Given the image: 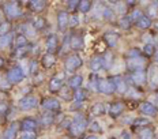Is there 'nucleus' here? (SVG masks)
Returning a JSON list of instances; mask_svg holds the SVG:
<instances>
[{"instance_id": "obj_36", "label": "nucleus", "mask_w": 158, "mask_h": 139, "mask_svg": "<svg viewBox=\"0 0 158 139\" xmlns=\"http://www.w3.org/2000/svg\"><path fill=\"white\" fill-rule=\"evenodd\" d=\"M10 30V23L8 22H3L0 25V36H6Z\"/></svg>"}, {"instance_id": "obj_40", "label": "nucleus", "mask_w": 158, "mask_h": 139, "mask_svg": "<svg viewBox=\"0 0 158 139\" xmlns=\"http://www.w3.org/2000/svg\"><path fill=\"white\" fill-rule=\"evenodd\" d=\"M132 123L135 125H147V124H149V121H147L146 119H135Z\"/></svg>"}, {"instance_id": "obj_46", "label": "nucleus", "mask_w": 158, "mask_h": 139, "mask_svg": "<svg viewBox=\"0 0 158 139\" xmlns=\"http://www.w3.org/2000/svg\"><path fill=\"white\" fill-rule=\"evenodd\" d=\"M91 130H95V131H101V127H98L97 121H94V123L91 124Z\"/></svg>"}, {"instance_id": "obj_50", "label": "nucleus", "mask_w": 158, "mask_h": 139, "mask_svg": "<svg viewBox=\"0 0 158 139\" xmlns=\"http://www.w3.org/2000/svg\"><path fill=\"white\" fill-rule=\"evenodd\" d=\"M87 139H95V138H94V137H91V138H87Z\"/></svg>"}, {"instance_id": "obj_32", "label": "nucleus", "mask_w": 158, "mask_h": 139, "mask_svg": "<svg viewBox=\"0 0 158 139\" xmlns=\"http://www.w3.org/2000/svg\"><path fill=\"white\" fill-rule=\"evenodd\" d=\"M85 98H86V95H85V91L81 90V89H78V90H75L74 93V100L77 102H83Z\"/></svg>"}, {"instance_id": "obj_3", "label": "nucleus", "mask_w": 158, "mask_h": 139, "mask_svg": "<svg viewBox=\"0 0 158 139\" xmlns=\"http://www.w3.org/2000/svg\"><path fill=\"white\" fill-rule=\"evenodd\" d=\"M127 65H128V68L132 70L134 72H136V71H143L144 59L142 57V56H138V57H128Z\"/></svg>"}, {"instance_id": "obj_9", "label": "nucleus", "mask_w": 158, "mask_h": 139, "mask_svg": "<svg viewBox=\"0 0 158 139\" xmlns=\"http://www.w3.org/2000/svg\"><path fill=\"white\" fill-rule=\"evenodd\" d=\"M63 75H59V77H53L49 82V90L52 93H56L61 89V85H63V79H61Z\"/></svg>"}, {"instance_id": "obj_4", "label": "nucleus", "mask_w": 158, "mask_h": 139, "mask_svg": "<svg viewBox=\"0 0 158 139\" xmlns=\"http://www.w3.org/2000/svg\"><path fill=\"white\" fill-rule=\"evenodd\" d=\"M114 90H116V87H114L112 81H109V79H98V91L109 95Z\"/></svg>"}, {"instance_id": "obj_30", "label": "nucleus", "mask_w": 158, "mask_h": 139, "mask_svg": "<svg viewBox=\"0 0 158 139\" xmlns=\"http://www.w3.org/2000/svg\"><path fill=\"white\" fill-rule=\"evenodd\" d=\"M150 79H151V83L153 85H158V70L156 67H151L150 68Z\"/></svg>"}, {"instance_id": "obj_37", "label": "nucleus", "mask_w": 158, "mask_h": 139, "mask_svg": "<svg viewBox=\"0 0 158 139\" xmlns=\"http://www.w3.org/2000/svg\"><path fill=\"white\" fill-rule=\"evenodd\" d=\"M142 18V12L139 11V10H135V11L131 14V18H130V21H139V19Z\"/></svg>"}, {"instance_id": "obj_34", "label": "nucleus", "mask_w": 158, "mask_h": 139, "mask_svg": "<svg viewBox=\"0 0 158 139\" xmlns=\"http://www.w3.org/2000/svg\"><path fill=\"white\" fill-rule=\"evenodd\" d=\"M23 30H25V36H29V37H34V30H35V29L33 27V25H25Z\"/></svg>"}, {"instance_id": "obj_16", "label": "nucleus", "mask_w": 158, "mask_h": 139, "mask_svg": "<svg viewBox=\"0 0 158 139\" xmlns=\"http://www.w3.org/2000/svg\"><path fill=\"white\" fill-rule=\"evenodd\" d=\"M22 128H23V131H33L35 127H37V123H35V120H33V119H23L22 120Z\"/></svg>"}, {"instance_id": "obj_25", "label": "nucleus", "mask_w": 158, "mask_h": 139, "mask_svg": "<svg viewBox=\"0 0 158 139\" xmlns=\"http://www.w3.org/2000/svg\"><path fill=\"white\" fill-rule=\"evenodd\" d=\"M26 44H27V38H26V36L25 34H21V36H18L15 40V45H16V48H19V49H23Z\"/></svg>"}, {"instance_id": "obj_8", "label": "nucleus", "mask_w": 158, "mask_h": 139, "mask_svg": "<svg viewBox=\"0 0 158 139\" xmlns=\"http://www.w3.org/2000/svg\"><path fill=\"white\" fill-rule=\"evenodd\" d=\"M106 63H105L104 57H94L93 60L90 61V70L93 72H97V71H101L102 68H105Z\"/></svg>"}, {"instance_id": "obj_1", "label": "nucleus", "mask_w": 158, "mask_h": 139, "mask_svg": "<svg viewBox=\"0 0 158 139\" xmlns=\"http://www.w3.org/2000/svg\"><path fill=\"white\" fill-rule=\"evenodd\" d=\"M87 128V120L83 117L82 115H77L75 119L71 121L70 125V131L74 137H79L85 132V130Z\"/></svg>"}, {"instance_id": "obj_47", "label": "nucleus", "mask_w": 158, "mask_h": 139, "mask_svg": "<svg viewBox=\"0 0 158 139\" xmlns=\"http://www.w3.org/2000/svg\"><path fill=\"white\" fill-rule=\"evenodd\" d=\"M3 63H4V60H3V57H0V65H3Z\"/></svg>"}, {"instance_id": "obj_29", "label": "nucleus", "mask_w": 158, "mask_h": 139, "mask_svg": "<svg viewBox=\"0 0 158 139\" xmlns=\"http://www.w3.org/2000/svg\"><path fill=\"white\" fill-rule=\"evenodd\" d=\"M105 40H106V42L109 44V46H114L117 44V36L114 34V33H108V34L105 36Z\"/></svg>"}, {"instance_id": "obj_11", "label": "nucleus", "mask_w": 158, "mask_h": 139, "mask_svg": "<svg viewBox=\"0 0 158 139\" xmlns=\"http://www.w3.org/2000/svg\"><path fill=\"white\" fill-rule=\"evenodd\" d=\"M42 108L47 109V111H57L60 108V102L55 98H49V100H45L42 102Z\"/></svg>"}, {"instance_id": "obj_48", "label": "nucleus", "mask_w": 158, "mask_h": 139, "mask_svg": "<svg viewBox=\"0 0 158 139\" xmlns=\"http://www.w3.org/2000/svg\"><path fill=\"white\" fill-rule=\"evenodd\" d=\"M156 60H157V61H158V51H157V52H156Z\"/></svg>"}, {"instance_id": "obj_7", "label": "nucleus", "mask_w": 158, "mask_h": 139, "mask_svg": "<svg viewBox=\"0 0 158 139\" xmlns=\"http://www.w3.org/2000/svg\"><path fill=\"white\" fill-rule=\"evenodd\" d=\"M4 11L10 18H16V16L21 15V8H19V6L16 2L7 3V4L4 6Z\"/></svg>"}, {"instance_id": "obj_49", "label": "nucleus", "mask_w": 158, "mask_h": 139, "mask_svg": "<svg viewBox=\"0 0 158 139\" xmlns=\"http://www.w3.org/2000/svg\"><path fill=\"white\" fill-rule=\"evenodd\" d=\"M156 29H158V22H156Z\"/></svg>"}, {"instance_id": "obj_21", "label": "nucleus", "mask_w": 158, "mask_h": 139, "mask_svg": "<svg viewBox=\"0 0 158 139\" xmlns=\"http://www.w3.org/2000/svg\"><path fill=\"white\" fill-rule=\"evenodd\" d=\"M139 139H154V131L151 128H143L139 132Z\"/></svg>"}, {"instance_id": "obj_14", "label": "nucleus", "mask_w": 158, "mask_h": 139, "mask_svg": "<svg viewBox=\"0 0 158 139\" xmlns=\"http://www.w3.org/2000/svg\"><path fill=\"white\" fill-rule=\"evenodd\" d=\"M68 14L65 11H60L57 15V23H59V27H60V30H64L65 26L68 25Z\"/></svg>"}, {"instance_id": "obj_5", "label": "nucleus", "mask_w": 158, "mask_h": 139, "mask_svg": "<svg viewBox=\"0 0 158 139\" xmlns=\"http://www.w3.org/2000/svg\"><path fill=\"white\" fill-rule=\"evenodd\" d=\"M37 104H38V100L34 95H26V97H23L19 101V108L26 111V109H31V108L37 107Z\"/></svg>"}, {"instance_id": "obj_2", "label": "nucleus", "mask_w": 158, "mask_h": 139, "mask_svg": "<svg viewBox=\"0 0 158 139\" xmlns=\"http://www.w3.org/2000/svg\"><path fill=\"white\" fill-rule=\"evenodd\" d=\"M23 77H25L23 70L19 67H12L7 72V81L10 83H19V82L23 79Z\"/></svg>"}, {"instance_id": "obj_27", "label": "nucleus", "mask_w": 158, "mask_h": 139, "mask_svg": "<svg viewBox=\"0 0 158 139\" xmlns=\"http://www.w3.org/2000/svg\"><path fill=\"white\" fill-rule=\"evenodd\" d=\"M79 11L81 12H87L91 8V2H89V0H82V2H79Z\"/></svg>"}, {"instance_id": "obj_42", "label": "nucleus", "mask_w": 158, "mask_h": 139, "mask_svg": "<svg viewBox=\"0 0 158 139\" xmlns=\"http://www.w3.org/2000/svg\"><path fill=\"white\" fill-rule=\"evenodd\" d=\"M29 71H30L31 74H34V72L37 71V63H35L34 60L30 61V70H29Z\"/></svg>"}, {"instance_id": "obj_35", "label": "nucleus", "mask_w": 158, "mask_h": 139, "mask_svg": "<svg viewBox=\"0 0 158 139\" xmlns=\"http://www.w3.org/2000/svg\"><path fill=\"white\" fill-rule=\"evenodd\" d=\"M37 137H35V134L33 131H23L21 134V138L19 139H35Z\"/></svg>"}, {"instance_id": "obj_45", "label": "nucleus", "mask_w": 158, "mask_h": 139, "mask_svg": "<svg viewBox=\"0 0 158 139\" xmlns=\"http://www.w3.org/2000/svg\"><path fill=\"white\" fill-rule=\"evenodd\" d=\"M112 15H113V12H112L110 10H108V8H106V10L104 11V16H105V18H110Z\"/></svg>"}, {"instance_id": "obj_22", "label": "nucleus", "mask_w": 158, "mask_h": 139, "mask_svg": "<svg viewBox=\"0 0 158 139\" xmlns=\"http://www.w3.org/2000/svg\"><path fill=\"white\" fill-rule=\"evenodd\" d=\"M91 113L95 115V116L105 113V107H104V104H101V102H97V104H94L93 107H91Z\"/></svg>"}, {"instance_id": "obj_20", "label": "nucleus", "mask_w": 158, "mask_h": 139, "mask_svg": "<svg viewBox=\"0 0 158 139\" xmlns=\"http://www.w3.org/2000/svg\"><path fill=\"white\" fill-rule=\"evenodd\" d=\"M55 61H56V59H55V56L53 55H51V53H48V55H44V57H42V64H44V67H52V65L55 64Z\"/></svg>"}, {"instance_id": "obj_15", "label": "nucleus", "mask_w": 158, "mask_h": 139, "mask_svg": "<svg viewBox=\"0 0 158 139\" xmlns=\"http://www.w3.org/2000/svg\"><path fill=\"white\" fill-rule=\"evenodd\" d=\"M57 49V38L56 36H49L48 40H47V51L48 53H53V52Z\"/></svg>"}, {"instance_id": "obj_38", "label": "nucleus", "mask_w": 158, "mask_h": 139, "mask_svg": "<svg viewBox=\"0 0 158 139\" xmlns=\"http://www.w3.org/2000/svg\"><path fill=\"white\" fill-rule=\"evenodd\" d=\"M143 51H144V53L146 55H153V52H154V46L151 45V44H146L144 45V48H143Z\"/></svg>"}, {"instance_id": "obj_26", "label": "nucleus", "mask_w": 158, "mask_h": 139, "mask_svg": "<svg viewBox=\"0 0 158 139\" xmlns=\"http://www.w3.org/2000/svg\"><path fill=\"white\" fill-rule=\"evenodd\" d=\"M45 19L41 18V16H37V18H34V21H33V27L37 29V30H41V29H44L45 26Z\"/></svg>"}, {"instance_id": "obj_33", "label": "nucleus", "mask_w": 158, "mask_h": 139, "mask_svg": "<svg viewBox=\"0 0 158 139\" xmlns=\"http://www.w3.org/2000/svg\"><path fill=\"white\" fill-rule=\"evenodd\" d=\"M41 123L42 124H52L53 123V116H52L51 113H45V115H42L41 116Z\"/></svg>"}, {"instance_id": "obj_31", "label": "nucleus", "mask_w": 158, "mask_h": 139, "mask_svg": "<svg viewBox=\"0 0 158 139\" xmlns=\"http://www.w3.org/2000/svg\"><path fill=\"white\" fill-rule=\"evenodd\" d=\"M11 42V37L10 34H6V36H0V49L2 48H7Z\"/></svg>"}, {"instance_id": "obj_44", "label": "nucleus", "mask_w": 158, "mask_h": 139, "mask_svg": "<svg viewBox=\"0 0 158 139\" xmlns=\"http://www.w3.org/2000/svg\"><path fill=\"white\" fill-rule=\"evenodd\" d=\"M67 4H68V8H75L77 6H79V2L78 0H71V2H68Z\"/></svg>"}, {"instance_id": "obj_39", "label": "nucleus", "mask_w": 158, "mask_h": 139, "mask_svg": "<svg viewBox=\"0 0 158 139\" xmlns=\"http://www.w3.org/2000/svg\"><path fill=\"white\" fill-rule=\"evenodd\" d=\"M130 23H131L130 18H123V19L120 21V26H121V29H128V27H130Z\"/></svg>"}, {"instance_id": "obj_12", "label": "nucleus", "mask_w": 158, "mask_h": 139, "mask_svg": "<svg viewBox=\"0 0 158 139\" xmlns=\"http://www.w3.org/2000/svg\"><path fill=\"white\" fill-rule=\"evenodd\" d=\"M112 82H113V85H114V87H116L117 91H120V93H126L127 91V85H126V82H124V79L121 77L112 78Z\"/></svg>"}, {"instance_id": "obj_13", "label": "nucleus", "mask_w": 158, "mask_h": 139, "mask_svg": "<svg viewBox=\"0 0 158 139\" xmlns=\"http://www.w3.org/2000/svg\"><path fill=\"white\" fill-rule=\"evenodd\" d=\"M123 109H124V105L121 104V102H114V104H112L110 108H109V115L112 117H117V116L121 115Z\"/></svg>"}, {"instance_id": "obj_17", "label": "nucleus", "mask_w": 158, "mask_h": 139, "mask_svg": "<svg viewBox=\"0 0 158 139\" xmlns=\"http://www.w3.org/2000/svg\"><path fill=\"white\" fill-rule=\"evenodd\" d=\"M131 79H132L134 83L142 85V83L146 82V75H144L143 71H136V72H134V74L131 75Z\"/></svg>"}, {"instance_id": "obj_6", "label": "nucleus", "mask_w": 158, "mask_h": 139, "mask_svg": "<svg viewBox=\"0 0 158 139\" xmlns=\"http://www.w3.org/2000/svg\"><path fill=\"white\" fill-rule=\"evenodd\" d=\"M81 65H82V59L78 55H72L65 60V68H67V71H75Z\"/></svg>"}, {"instance_id": "obj_18", "label": "nucleus", "mask_w": 158, "mask_h": 139, "mask_svg": "<svg viewBox=\"0 0 158 139\" xmlns=\"http://www.w3.org/2000/svg\"><path fill=\"white\" fill-rule=\"evenodd\" d=\"M16 131H18V124L14 123L4 131V135H3V137H4V139H14L15 135H16Z\"/></svg>"}, {"instance_id": "obj_41", "label": "nucleus", "mask_w": 158, "mask_h": 139, "mask_svg": "<svg viewBox=\"0 0 158 139\" xmlns=\"http://www.w3.org/2000/svg\"><path fill=\"white\" fill-rule=\"evenodd\" d=\"M78 23H79V16L72 15L71 18H70V25H71V26H77Z\"/></svg>"}, {"instance_id": "obj_19", "label": "nucleus", "mask_w": 158, "mask_h": 139, "mask_svg": "<svg viewBox=\"0 0 158 139\" xmlns=\"http://www.w3.org/2000/svg\"><path fill=\"white\" fill-rule=\"evenodd\" d=\"M29 3H30V7H31L33 11L40 12V11H42V10L45 8V2L44 0H33V2H29Z\"/></svg>"}, {"instance_id": "obj_23", "label": "nucleus", "mask_w": 158, "mask_h": 139, "mask_svg": "<svg viewBox=\"0 0 158 139\" xmlns=\"http://www.w3.org/2000/svg\"><path fill=\"white\" fill-rule=\"evenodd\" d=\"M136 25L139 26L140 29H147V27H150V26H151V21H150L149 16L142 15V18H140L139 21L136 22Z\"/></svg>"}, {"instance_id": "obj_24", "label": "nucleus", "mask_w": 158, "mask_h": 139, "mask_svg": "<svg viewBox=\"0 0 158 139\" xmlns=\"http://www.w3.org/2000/svg\"><path fill=\"white\" fill-rule=\"evenodd\" d=\"M82 46H83L82 38L79 37V36H74V37L71 38V48L72 49H81Z\"/></svg>"}, {"instance_id": "obj_10", "label": "nucleus", "mask_w": 158, "mask_h": 139, "mask_svg": "<svg viewBox=\"0 0 158 139\" xmlns=\"http://www.w3.org/2000/svg\"><path fill=\"white\" fill-rule=\"evenodd\" d=\"M140 111L146 116H156L157 115V108L154 107L151 102H143V104L140 105Z\"/></svg>"}, {"instance_id": "obj_28", "label": "nucleus", "mask_w": 158, "mask_h": 139, "mask_svg": "<svg viewBox=\"0 0 158 139\" xmlns=\"http://www.w3.org/2000/svg\"><path fill=\"white\" fill-rule=\"evenodd\" d=\"M82 77L81 75H75V77H72V79L70 81V86L71 87H74V89H79V86L82 85Z\"/></svg>"}, {"instance_id": "obj_43", "label": "nucleus", "mask_w": 158, "mask_h": 139, "mask_svg": "<svg viewBox=\"0 0 158 139\" xmlns=\"http://www.w3.org/2000/svg\"><path fill=\"white\" fill-rule=\"evenodd\" d=\"M7 109H8L7 104H4V102H0V115L6 113V112H7Z\"/></svg>"}]
</instances>
